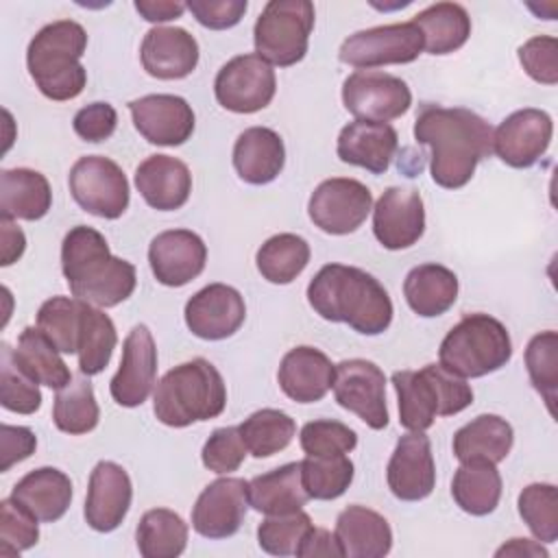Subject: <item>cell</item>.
<instances>
[{"label":"cell","mask_w":558,"mask_h":558,"mask_svg":"<svg viewBox=\"0 0 558 558\" xmlns=\"http://www.w3.org/2000/svg\"><path fill=\"white\" fill-rule=\"evenodd\" d=\"M414 140L429 146L432 179L445 190L466 185L477 163L493 150L490 124L462 107L425 105L414 120Z\"/></svg>","instance_id":"cell-1"},{"label":"cell","mask_w":558,"mask_h":558,"mask_svg":"<svg viewBox=\"0 0 558 558\" xmlns=\"http://www.w3.org/2000/svg\"><path fill=\"white\" fill-rule=\"evenodd\" d=\"M312 310L331 323H347L364 336H379L392 323L386 288L366 270L344 264L323 266L307 286Z\"/></svg>","instance_id":"cell-2"},{"label":"cell","mask_w":558,"mask_h":558,"mask_svg":"<svg viewBox=\"0 0 558 558\" xmlns=\"http://www.w3.org/2000/svg\"><path fill=\"white\" fill-rule=\"evenodd\" d=\"M61 270L70 292L94 307H116L133 294L137 283L135 266L113 257L105 235L85 225L65 233Z\"/></svg>","instance_id":"cell-3"},{"label":"cell","mask_w":558,"mask_h":558,"mask_svg":"<svg viewBox=\"0 0 558 558\" xmlns=\"http://www.w3.org/2000/svg\"><path fill=\"white\" fill-rule=\"evenodd\" d=\"M87 48V33L74 20H57L46 24L28 44L26 65L39 87L50 100L76 98L85 83L87 72L81 57Z\"/></svg>","instance_id":"cell-4"},{"label":"cell","mask_w":558,"mask_h":558,"mask_svg":"<svg viewBox=\"0 0 558 558\" xmlns=\"http://www.w3.org/2000/svg\"><path fill=\"white\" fill-rule=\"evenodd\" d=\"M227 405V386L218 368L194 357L170 368L153 395V412L168 427H187L222 414Z\"/></svg>","instance_id":"cell-5"},{"label":"cell","mask_w":558,"mask_h":558,"mask_svg":"<svg viewBox=\"0 0 558 558\" xmlns=\"http://www.w3.org/2000/svg\"><path fill=\"white\" fill-rule=\"evenodd\" d=\"M392 386L399 397V423L408 432H425L436 416H453L473 403L471 386L440 364L397 371Z\"/></svg>","instance_id":"cell-6"},{"label":"cell","mask_w":558,"mask_h":558,"mask_svg":"<svg viewBox=\"0 0 558 558\" xmlns=\"http://www.w3.org/2000/svg\"><path fill=\"white\" fill-rule=\"evenodd\" d=\"M440 366L462 379L499 371L512 357L506 325L488 314H469L449 329L438 349Z\"/></svg>","instance_id":"cell-7"},{"label":"cell","mask_w":558,"mask_h":558,"mask_svg":"<svg viewBox=\"0 0 558 558\" xmlns=\"http://www.w3.org/2000/svg\"><path fill=\"white\" fill-rule=\"evenodd\" d=\"M314 28V4L307 0H272L259 13L253 41L255 54L264 61L288 68L299 63L307 52Z\"/></svg>","instance_id":"cell-8"},{"label":"cell","mask_w":558,"mask_h":558,"mask_svg":"<svg viewBox=\"0 0 558 558\" xmlns=\"http://www.w3.org/2000/svg\"><path fill=\"white\" fill-rule=\"evenodd\" d=\"M68 185L76 205L92 216L116 220L129 207V181L109 157H81L68 174Z\"/></svg>","instance_id":"cell-9"},{"label":"cell","mask_w":558,"mask_h":558,"mask_svg":"<svg viewBox=\"0 0 558 558\" xmlns=\"http://www.w3.org/2000/svg\"><path fill=\"white\" fill-rule=\"evenodd\" d=\"M423 50V35L412 22L373 26L349 35L338 59L347 65L371 70L390 63H412Z\"/></svg>","instance_id":"cell-10"},{"label":"cell","mask_w":558,"mask_h":558,"mask_svg":"<svg viewBox=\"0 0 558 558\" xmlns=\"http://www.w3.org/2000/svg\"><path fill=\"white\" fill-rule=\"evenodd\" d=\"M277 92V76L259 54H238L227 61L214 81L220 107L233 113H255L270 105Z\"/></svg>","instance_id":"cell-11"},{"label":"cell","mask_w":558,"mask_h":558,"mask_svg":"<svg viewBox=\"0 0 558 558\" xmlns=\"http://www.w3.org/2000/svg\"><path fill=\"white\" fill-rule=\"evenodd\" d=\"M336 401L360 416L371 429H384L388 425L386 405V375L384 371L362 357L342 360L333 373Z\"/></svg>","instance_id":"cell-12"},{"label":"cell","mask_w":558,"mask_h":558,"mask_svg":"<svg viewBox=\"0 0 558 558\" xmlns=\"http://www.w3.org/2000/svg\"><path fill=\"white\" fill-rule=\"evenodd\" d=\"M342 102L357 120L388 122L401 118L412 105V92L399 76L357 70L342 83Z\"/></svg>","instance_id":"cell-13"},{"label":"cell","mask_w":558,"mask_h":558,"mask_svg":"<svg viewBox=\"0 0 558 558\" xmlns=\"http://www.w3.org/2000/svg\"><path fill=\"white\" fill-rule=\"evenodd\" d=\"M373 209L371 190L357 179L333 177L323 181L310 196V220L325 233L347 235L366 220Z\"/></svg>","instance_id":"cell-14"},{"label":"cell","mask_w":558,"mask_h":558,"mask_svg":"<svg viewBox=\"0 0 558 558\" xmlns=\"http://www.w3.org/2000/svg\"><path fill=\"white\" fill-rule=\"evenodd\" d=\"M554 122L543 109H519L493 133V150L510 168L534 166L551 144Z\"/></svg>","instance_id":"cell-15"},{"label":"cell","mask_w":558,"mask_h":558,"mask_svg":"<svg viewBox=\"0 0 558 558\" xmlns=\"http://www.w3.org/2000/svg\"><path fill=\"white\" fill-rule=\"evenodd\" d=\"M248 482L220 477L203 488L192 508V527L205 538L233 536L246 514Z\"/></svg>","instance_id":"cell-16"},{"label":"cell","mask_w":558,"mask_h":558,"mask_svg":"<svg viewBox=\"0 0 558 558\" xmlns=\"http://www.w3.org/2000/svg\"><path fill=\"white\" fill-rule=\"evenodd\" d=\"M140 135L157 146H181L194 133V111L174 94H148L129 102Z\"/></svg>","instance_id":"cell-17"},{"label":"cell","mask_w":558,"mask_h":558,"mask_svg":"<svg viewBox=\"0 0 558 558\" xmlns=\"http://www.w3.org/2000/svg\"><path fill=\"white\" fill-rule=\"evenodd\" d=\"M425 207L418 190L388 187L373 207V233L388 251H401L421 240Z\"/></svg>","instance_id":"cell-18"},{"label":"cell","mask_w":558,"mask_h":558,"mask_svg":"<svg viewBox=\"0 0 558 558\" xmlns=\"http://www.w3.org/2000/svg\"><path fill=\"white\" fill-rule=\"evenodd\" d=\"M157 377V347L146 325H135L122 347L118 373L111 377L109 392L122 408L142 405Z\"/></svg>","instance_id":"cell-19"},{"label":"cell","mask_w":558,"mask_h":558,"mask_svg":"<svg viewBox=\"0 0 558 558\" xmlns=\"http://www.w3.org/2000/svg\"><path fill=\"white\" fill-rule=\"evenodd\" d=\"M185 325L203 340H225L233 336L244 318L246 305L242 294L227 283H209L185 303Z\"/></svg>","instance_id":"cell-20"},{"label":"cell","mask_w":558,"mask_h":558,"mask_svg":"<svg viewBox=\"0 0 558 558\" xmlns=\"http://www.w3.org/2000/svg\"><path fill=\"white\" fill-rule=\"evenodd\" d=\"M386 480L390 493L401 501H421L436 486L432 442L423 432H410L397 440L388 460Z\"/></svg>","instance_id":"cell-21"},{"label":"cell","mask_w":558,"mask_h":558,"mask_svg":"<svg viewBox=\"0 0 558 558\" xmlns=\"http://www.w3.org/2000/svg\"><path fill=\"white\" fill-rule=\"evenodd\" d=\"M207 262L203 238L190 229H170L153 238L148 264L155 279L168 288H181L196 279Z\"/></svg>","instance_id":"cell-22"},{"label":"cell","mask_w":558,"mask_h":558,"mask_svg":"<svg viewBox=\"0 0 558 558\" xmlns=\"http://www.w3.org/2000/svg\"><path fill=\"white\" fill-rule=\"evenodd\" d=\"M133 499L129 473L109 460L94 466L85 497V521L96 532H113L126 517Z\"/></svg>","instance_id":"cell-23"},{"label":"cell","mask_w":558,"mask_h":558,"mask_svg":"<svg viewBox=\"0 0 558 558\" xmlns=\"http://www.w3.org/2000/svg\"><path fill=\"white\" fill-rule=\"evenodd\" d=\"M140 59L144 70L155 78H185L198 63V44L185 28L155 26L142 39Z\"/></svg>","instance_id":"cell-24"},{"label":"cell","mask_w":558,"mask_h":558,"mask_svg":"<svg viewBox=\"0 0 558 558\" xmlns=\"http://www.w3.org/2000/svg\"><path fill=\"white\" fill-rule=\"evenodd\" d=\"M399 135L388 122L353 120L342 126L336 144L340 161L384 174L397 153Z\"/></svg>","instance_id":"cell-25"},{"label":"cell","mask_w":558,"mask_h":558,"mask_svg":"<svg viewBox=\"0 0 558 558\" xmlns=\"http://www.w3.org/2000/svg\"><path fill=\"white\" fill-rule=\"evenodd\" d=\"M336 366L314 347L290 349L277 371L279 388L296 403H316L333 386Z\"/></svg>","instance_id":"cell-26"},{"label":"cell","mask_w":558,"mask_h":558,"mask_svg":"<svg viewBox=\"0 0 558 558\" xmlns=\"http://www.w3.org/2000/svg\"><path fill=\"white\" fill-rule=\"evenodd\" d=\"M135 187L153 209L174 211L190 198L192 174L177 157L150 155L135 170Z\"/></svg>","instance_id":"cell-27"},{"label":"cell","mask_w":558,"mask_h":558,"mask_svg":"<svg viewBox=\"0 0 558 558\" xmlns=\"http://www.w3.org/2000/svg\"><path fill=\"white\" fill-rule=\"evenodd\" d=\"M286 163L283 140L268 126L242 131L233 144V168L244 183L266 185L279 177Z\"/></svg>","instance_id":"cell-28"},{"label":"cell","mask_w":558,"mask_h":558,"mask_svg":"<svg viewBox=\"0 0 558 558\" xmlns=\"http://www.w3.org/2000/svg\"><path fill=\"white\" fill-rule=\"evenodd\" d=\"M333 536L344 558H384L392 547L388 521L379 512L357 504L338 514Z\"/></svg>","instance_id":"cell-29"},{"label":"cell","mask_w":558,"mask_h":558,"mask_svg":"<svg viewBox=\"0 0 558 558\" xmlns=\"http://www.w3.org/2000/svg\"><path fill=\"white\" fill-rule=\"evenodd\" d=\"M11 499L24 506L37 521L52 523L59 521L72 504V482L63 471L41 466L26 473L13 486Z\"/></svg>","instance_id":"cell-30"},{"label":"cell","mask_w":558,"mask_h":558,"mask_svg":"<svg viewBox=\"0 0 558 558\" xmlns=\"http://www.w3.org/2000/svg\"><path fill=\"white\" fill-rule=\"evenodd\" d=\"M514 442L510 423L497 414H480L453 434V456L460 462H490L506 460Z\"/></svg>","instance_id":"cell-31"},{"label":"cell","mask_w":558,"mask_h":558,"mask_svg":"<svg viewBox=\"0 0 558 558\" xmlns=\"http://www.w3.org/2000/svg\"><path fill=\"white\" fill-rule=\"evenodd\" d=\"M52 205L48 179L31 168L0 172V218L39 220Z\"/></svg>","instance_id":"cell-32"},{"label":"cell","mask_w":558,"mask_h":558,"mask_svg":"<svg viewBox=\"0 0 558 558\" xmlns=\"http://www.w3.org/2000/svg\"><path fill=\"white\" fill-rule=\"evenodd\" d=\"M307 499L310 495L303 486L301 462L281 464L248 482V504L268 517L296 512Z\"/></svg>","instance_id":"cell-33"},{"label":"cell","mask_w":558,"mask_h":558,"mask_svg":"<svg viewBox=\"0 0 558 558\" xmlns=\"http://www.w3.org/2000/svg\"><path fill=\"white\" fill-rule=\"evenodd\" d=\"M410 310L423 318L445 314L458 299V277L442 264L414 266L403 281Z\"/></svg>","instance_id":"cell-34"},{"label":"cell","mask_w":558,"mask_h":558,"mask_svg":"<svg viewBox=\"0 0 558 558\" xmlns=\"http://www.w3.org/2000/svg\"><path fill=\"white\" fill-rule=\"evenodd\" d=\"M412 24L423 35L429 54H449L462 48L471 35V17L458 2H436L414 15Z\"/></svg>","instance_id":"cell-35"},{"label":"cell","mask_w":558,"mask_h":558,"mask_svg":"<svg viewBox=\"0 0 558 558\" xmlns=\"http://www.w3.org/2000/svg\"><path fill=\"white\" fill-rule=\"evenodd\" d=\"M451 497L473 517L490 514L501 499V475L490 462H460L451 482Z\"/></svg>","instance_id":"cell-36"},{"label":"cell","mask_w":558,"mask_h":558,"mask_svg":"<svg viewBox=\"0 0 558 558\" xmlns=\"http://www.w3.org/2000/svg\"><path fill=\"white\" fill-rule=\"evenodd\" d=\"M17 364L37 381L48 388L61 390L72 381V373L68 364L61 360V351L39 331V327H26L17 347L13 349Z\"/></svg>","instance_id":"cell-37"},{"label":"cell","mask_w":558,"mask_h":558,"mask_svg":"<svg viewBox=\"0 0 558 558\" xmlns=\"http://www.w3.org/2000/svg\"><path fill=\"white\" fill-rule=\"evenodd\" d=\"M135 541L144 558H177L187 545V523L168 508H153L142 514Z\"/></svg>","instance_id":"cell-38"},{"label":"cell","mask_w":558,"mask_h":558,"mask_svg":"<svg viewBox=\"0 0 558 558\" xmlns=\"http://www.w3.org/2000/svg\"><path fill=\"white\" fill-rule=\"evenodd\" d=\"M310 262V244L296 233H277L268 238L255 255L259 275L277 286L292 283Z\"/></svg>","instance_id":"cell-39"},{"label":"cell","mask_w":558,"mask_h":558,"mask_svg":"<svg viewBox=\"0 0 558 558\" xmlns=\"http://www.w3.org/2000/svg\"><path fill=\"white\" fill-rule=\"evenodd\" d=\"M118 344L113 320L100 310L83 301L81 331H78V371L83 375H98L107 368Z\"/></svg>","instance_id":"cell-40"},{"label":"cell","mask_w":558,"mask_h":558,"mask_svg":"<svg viewBox=\"0 0 558 558\" xmlns=\"http://www.w3.org/2000/svg\"><path fill=\"white\" fill-rule=\"evenodd\" d=\"M238 429L251 456L270 458L292 442L296 434V423L283 410L262 408L244 418Z\"/></svg>","instance_id":"cell-41"},{"label":"cell","mask_w":558,"mask_h":558,"mask_svg":"<svg viewBox=\"0 0 558 558\" xmlns=\"http://www.w3.org/2000/svg\"><path fill=\"white\" fill-rule=\"evenodd\" d=\"M100 408L94 397V388L87 379H72L68 386L57 390L52 405V421L57 429L78 436L87 434L98 425Z\"/></svg>","instance_id":"cell-42"},{"label":"cell","mask_w":558,"mask_h":558,"mask_svg":"<svg viewBox=\"0 0 558 558\" xmlns=\"http://www.w3.org/2000/svg\"><path fill=\"white\" fill-rule=\"evenodd\" d=\"M353 462L347 453L307 456L301 460V477L310 499L329 501L340 497L353 482Z\"/></svg>","instance_id":"cell-43"},{"label":"cell","mask_w":558,"mask_h":558,"mask_svg":"<svg viewBox=\"0 0 558 558\" xmlns=\"http://www.w3.org/2000/svg\"><path fill=\"white\" fill-rule=\"evenodd\" d=\"M525 366L532 386L547 403L551 416H556V390H558V333L554 329L541 331L530 338L525 347Z\"/></svg>","instance_id":"cell-44"},{"label":"cell","mask_w":558,"mask_h":558,"mask_svg":"<svg viewBox=\"0 0 558 558\" xmlns=\"http://www.w3.org/2000/svg\"><path fill=\"white\" fill-rule=\"evenodd\" d=\"M81 314H83L81 299L52 296L41 303L37 312V327L61 353H76Z\"/></svg>","instance_id":"cell-45"},{"label":"cell","mask_w":558,"mask_h":558,"mask_svg":"<svg viewBox=\"0 0 558 558\" xmlns=\"http://www.w3.org/2000/svg\"><path fill=\"white\" fill-rule=\"evenodd\" d=\"M0 403L9 412L35 414L41 405L37 381L17 364L13 347H0Z\"/></svg>","instance_id":"cell-46"},{"label":"cell","mask_w":558,"mask_h":558,"mask_svg":"<svg viewBox=\"0 0 558 558\" xmlns=\"http://www.w3.org/2000/svg\"><path fill=\"white\" fill-rule=\"evenodd\" d=\"M519 514L538 543L558 538V490L554 484H530L519 493Z\"/></svg>","instance_id":"cell-47"},{"label":"cell","mask_w":558,"mask_h":558,"mask_svg":"<svg viewBox=\"0 0 558 558\" xmlns=\"http://www.w3.org/2000/svg\"><path fill=\"white\" fill-rule=\"evenodd\" d=\"M310 527L312 519L303 510L270 514L257 527V543L270 556H296V549Z\"/></svg>","instance_id":"cell-48"},{"label":"cell","mask_w":558,"mask_h":558,"mask_svg":"<svg viewBox=\"0 0 558 558\" xmlns=\"http://www.w3.org/2000/svg\"><path fill=\"white\" fill-rule=\"evenodd\" d=\"M39 541L37 519L15 499L0 501V556H17Z\"/></svg>","instance_id":"cell-49"},{"label":"cell","mask_w":558,"mask_h":558,"mask_svg":"<svg viewBox=\"0 0 558 558\" xmlns=\"http://www.w3.org/2000/svg\"><path fill=\"white\" fill-rule=\"evenodd\" d=\"M299 442L307 456H338L355 449L357 434L340 421L318 418L303 425Z\"/></svg>","instance_id":"cell-50"},{"label":"cell","mask_w":558,"mask_h":558,"mask_svg":"<svg viewBox=\"0 0 558 558\" xmlns=\"http://www.w3.org/2000/svg\"><path fill=\"white\" fill-rule=\"evenodd\" d=\"M246 445L238 427H218L203 445L201 460L214 473L238 471L246 458Z\"/></svg>","instance_id":"cell-51"},{"label":"cell","mask_w":558,"mask_h":558,"mask_svg":"<svg viewBox=\"0 0 558 558\" xmlns=\"http://www.w3.org/2000/svg\"><path fill=\"white\" fill-rule=\"evenodd\" d=\"M519 61L530 78L543 85L558 83V39L538 35L519 48Z\"/></svg>","instance_id":"cell-52"},{"label":"cell","mask_w":558,"mask_h":558,"mask_svg":"<svg viewBox=\"0 0 558 558\" xmlns=\"http://www.w3.org/2000/svg\"><path fill=\"white\" fill-rule=\"evenodd\" d=\"M196 22L211 31L235 26L246 13V0H190L185 2Z\"/></svg>","instance_id":"cell-53"},{"label":"cell","mask_w":558,"mask_h":558,"mask_svg":"<svg viewBox=\"0 0 558 558\" xmlns=\"http://www.w3.org/2000/svg\"><path fill=\"white\" fill-rule=\"evenodd\" d=\"M118 124V113L109 102H92L76 111L74 116V133L85 142H105L113 135Z\"/></svg>","instance_id":"cell-54"},{"label":"cell","mask_w":558,"mask_h":558,"mask_svg":"<svg viewBox=\"0 0 558 558\" xmlns=\"http://www.w3.org/2000/svg\"><path fill=\"white\" fill-rule=\"evenodd\" d=\"M0 445H2V462H0V471L7 473L13 464L26 460L35 447H37V438L28 427H15V425H7L2 423L0 427Z\"/></svg>","instance_id":"cell-55"},{"label":"cell","mask_w":558,"mask_h":558,"mask_svg":"<svg viewBox=\"0 0 558 558\" xmlns=\"http://www.w3.org/2000/svg\"><path fill=\"white\" fill-rule=\"evenodd\" d=\"M299 558H316V556H342L340 545L336 541V536L325 530V527H310L307 534L303 536L299 549H296Z\"/></svg>","instance_id":"cell-56"},{"label":"cell","mask_w":558,"mask_h":558,"mask_svg":"<svg viewBox=\"0 0 558 558\" xmlns=\"http://www.w3.org/2000/svg\"><path fill=\"white\" fill-rule=\"evenodd\" d=\"M0 240H2V266H11L17 262L26 248V238L20 227L13 225L11 218H0Z\"/></svg>","instance_id":"cell-57"},{"label":"cell","mask_w":558,"mask_h":558,"mask_svg":"<svg viewBox=\"0 0 558 558\" xmlns=\"http://www.w3.org/2000/svg\"><path fill=\"white\" fill-rule=\"evenodd\" d=\"M185 2H170V0H137L135 11L146 20V22H170L183 15Z\"/></svg>","instance_id":"cell-58"},{"label":"cell","mask_w":558,"mask_h":558,"mask_svg":"<svg viewBox=\"0 0 558 558\" xmlns=\"http://www.w3.org/2000/svg\"><path fill=\"white\" fill-rule=\"evenodd\" d=\"M497 558L501 556H514V558H549V551L536 543V541H530V538H510L506 545H501L497 551H495Z\"/></svg>","instance_id":"cell-59"}]
</instances>
